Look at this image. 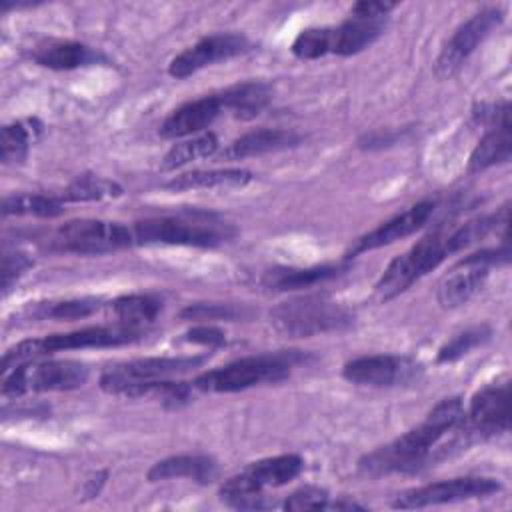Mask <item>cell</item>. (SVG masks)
I'll use <instances>...</instances> for the list:
<instances>
[{"mask_svg":"<svg viewBox=\"0 0 512 512\" xmlns=\"http://www.w3.org/2000/svg\"><path fill=\"white\" fill-rule=\"evenodd\" d=\"M396 8L392 2H356L350 16L332 28V54L352 56L372 46L386 28L388 14Z\"/></svg>","mask_w":512,"mask_h":512,"instance_id":"12","label":"cell"},{"mask_svg":"<svg viewBox=\"0 0 512 512\" xmlns=\"http://www.w3.org/2000/svg\"><path fill=\"white\" fill-rule=\"evenodd\" d=\"M328 492L324 488H318V486H304V488H298L294 490L286 502H284V508L286 510H294V512H300V510H324L328 508Z\"/></svg>","mask_w":512,"mask_h":512,"instance_id":"37","label":"cell"},{"mask_svg":"<svg viewBox=\"0 0 512 512\" xmlns=\"http://www.w3.org/2000/svg\"><path fill=\"white\" fill-rule=\"evenodd\" d=\"M208 356H158V358H136L106 368L100 376V388L108 394H118L138 382L166 380L188 374L200 368Z\"/></svg>","mask_w":512,"mask_h":512,"instance_id":"9","label":"cell"},{"mask_svg":"<svg viewBox=\"0 0 512 512\" xmlns=\"http://www.w3.org/2000/svg\"><path fill=\"white\" fill-rule=\"evenodd\" d=\"M346 270H348L346 260L338 264H322V266H310V268H272L264 274L262 284L268 290L288 292V290L312 288L316 284L334 280Z\"/></svg>","mask_w":512,"mask_h":512,"instance_id":"22","label":"cell"},{"mask_svg":"<svg viewBox=\"0 0 512 512\" xmlns=\"http://www.w3.org/2000/svg\"><path fill=\"white\" fill-rule=\"evenodd\" d=\"M88 366L76 360L26 362L2 374V396H24L30 392H66L84 386Z\"/></svg>","mask_w":512,"mask_h":512,"instance_id":"8","label":"cell"},{"mask_svg":"<svg viewBox=\"0 0 512 512\" xmlns=\"http://www.w3.org/2000/svg\"><path fill=\"white\" fill-rule=\"evenodd\" d=\"M512 154V128H510V116H504L496 124L488 128V132L480 138V142L474 146L468 170L470 172H484L496 164L508 162Z\"/></svg>","mask_w":512,"mask_h":512,"instance_id":"24","label":"cell"},{"mask_svg":"<svg viewBox=\"0 0 512 512\" xmlns=\"http://www.w3.org/2000/svg\"><path fill=\"white\" fill-rule=\"evenodd\" d=\"M462 422V398H444L426 414L418 426L364 454L358 460V470L372 478L386 474H416L432 462L444 458L438 444L446 434L458 430Z\"/></svg>","mask_w":512,"mask_h":512,"instance_id":"1","label":"cell"},{"mask_svg":"<svg viewBox=\"0 0 512 512\" xmlns=\"http://www.w3.org/2000/svg\"><path fill=\"white\" fill-rule=\"evenodd\" d=\"M252 48L250 40L244 34H210L200 38L196 44L188 46L180 54H176L168 64V74L172 78H188L194 72L212 66L220 60H230L240 56Z\"/></svg>","mask_w":512,"mask_h":512,"instance_id":"16","label":"cell"},{"mask_svg":"<svg viewBox=\"0 0 512 512\" xmlns=\"http://www.w3.org/2000/svg\"><path fill=\"white\" fill-rule=\"evenodd\" d=\"M300 60H316L332 52V28H304L290 46Z\"/></svg>","mask_w":512,"mask_h":512,"instance_id":"35","label":"cell"},{"mask_svg":"<svg viewBox=\"0 0 512 512\" xmlns=\"http://www.w3.org/2000/svg\"><path fill=\"white\" fill-rule=\"evenodd\" d=\"M142 338H146V328L114 322L108 326H86V328L72 330V332L22 340L16 346L6 350L4 358H2L0 372L6 374L8 370H12L20 364L34 362V360H40V358L56 354V352L86 350V348H116V346L140 342Z\"/></svg>","mask_w":512,"mask_h":512,"instance_id":"2","label":"cell"},{"mask_svg":"<svg viewBox=\"0 0 512 512\" xmlns=\"http://www.w3.org/2000/svg\"><path fill=\"white\" fill-rule=\"evenodd\" d=\"M302 142V136L294 130L282 128H258L242 134L232 140L222 152V160H244L250 156H262L270 152H280L286 148H294Z\"/></svg>","mask_w":512,"mask_h":512,"instance_id":"20","label":"cell"},{"mask_svg":"<svg viewBox=\"0 0 512 512\" xmlns=\"http://www.w3.org/2000/svg\"><path fill=\"white\" fill-rule=\"evenodd\" d=\"M490 276L486 266H454L448 276L438 284V304L442 308H458L474 298Z\"/></svg>","mask_w":512,"mask_h":512,"instance_id":"23","label":"cell"},{"mask_svg":"<svg viewBox=\"0 0 512 512\" xmlns=\"http://www.w3.org/2000/svg\"><path fill=\"white\" fill-rule=\"evenodd\" d=\"M184 340L198 344V346H208V348H218L226 344V334L214 324H196L190 330L184 332Z\"/></svg>","mask_w":512,"mask_h":512,"instance_id":"39","label":"cell"},{"mask_svg":"<svg viewBox=\"0 0 512 512\" xmlns=\"http://www.w3.org/2000/svg\"><path fill=\"white\" fill-rule=\"evenodd\" d=\"M102 298L98 296H82V298H70L60 302H50V306H44L40 316L42 318H56V320H80L92 316L96 310H100Z\"/></svg>","mask_w":512,"mask_h":512,"instance_id":"36","label":"cell"},{"mask_svg":"<svg viewBox=\"0 0 512 512\" xmlns=\"http://www.w3.org/2000/svg\"><path fill=\"white\" fill-rule=\"evenodd\" d=\"M422 372V366L408 356L394 354H370L348 360L342 368V376L358 386L388 388L406 384Z\"/></svg>","mask_w":512,"mask_h":512,"instance_id":"15","label":"cell"},{"mask_svg":"<svg viewBox=\"0 0 512 512\" xmlns=\"http://www.w3.org/2000/svg\"><path fill=\"white\" fill-rule=\"evenodd\" d=\"M220 100L238 120H252L270 104L272 88L262 80H246L222 90Z\"/></svg>","mask_w":512,"mask_h":512,"instance_id":"26","label":"cell"},{"mask_svg":"<svg viewBox=\"0 0 512 512\" xmlns=\"http://www.w3.org/2000/svg\"><path fill=\"white\" fill-rule=\"evenodd\" d=\"M220 142L218 136L214 132H202L196 136H190L178 144H174L162 158V170L170 172V170H178L194 160H202V158H210L218 152Z\"/></svg>","mask_w":512,"mask_h":512,"instance_id":"29","label":"cell"},{"mask_svg":"<svg viewBox=\"0 0 512 512\" xmlns=\"http://www.w3.org/2000/svg\"><path fill=\"white\" fill-rule=\"evenodd\" d=\"M110 310L116 316V322L142 326L154 322L162 310V300L154 294H126L110 302Z\"/></svg>","mask_w":512,"mask_h":512,"instance_id":"28","label":"cell"},{"mask_svg":"<svg viewBox=\"0 0 512 512\" xmlns=\"http://www.w3.org/2000/svg\"><path fill=\"white\" fill-rule=\"evenodd\" d=\"M434 208H436L434 200H422V202H416L414 206L406 208L404 212L388 218L386 222H382L374 230H370L364 236H360L354 242V246L344 254V260H350V258L358 256V254H364V252L388 246L392 242H398V240L414 234L416 230H420L428 222V218L432 216Z\"/></svg>","mask_w":512,"mask_h":512,"instance_id":"17","label":"cell"},{"mask_svg":"<svg viewBox=\"0 0 512 512\" xmlns=\"http://www.w3.org/2000/svg\"><path fill=\"white\" fill-rule=\"evenodd\" d=\"M464 436L470 442L472 438H490L504 434L510 428V384L508 380L492 382L478 390L468 410H464Z\"/></svg>","mask_w":512,"mask_h":512,"instance_id":"13","label":"cell"},{"mask_svg":"<svg viewBox=\"0 0 512 512\" xmlns=\"http://www.w3.org/2000/svg\"><path fill=\"white\" fill-rule=\"evenodd\" d=\"M502 490V484L496 478L490 476H462V478H450L440 482H430L418 488L404 490L396 496L394 508L402 510H414V508H426V506H438V504H450L460 500H472V498H486Z\"/></svg>","mask_w":512,"mask_h":512,"instance_id":"11","label":"cell"},{"mask_svg":"<svg viewBox=\"0 0 512 512\" xmlns=\"http://www.w3.org/2000/svg\"><path fill=\"white\" fill-rule=\"evenodd\" d=\"M34 262L24 252H8L2 258V290L8 294L10 286L28 270Z\"/></svg>","mask_w":512,"mask_h":512,"instance_id":"38","label":"cell"},{"mask_svg":"<svg viewBox=\"0 0 512 512\" xmlns=\"http://www.w3.org/2000/svg\"><path fill=\"white\" fill-rule=\"evenodd\" d=\"M252 310L244 304H228V302H196L188 304L180 310L182 320L210 322V320H244L250 318Z\"/></svg>","mask_w":512,"mask_h":512,"instance_id":"33","label":"cell"},{"mask_svg":"<svg viewBox=\"0 0 512 512\" xmlns=\"http://www.w3.org/2000/svg\"><path fill=\"white\" fill-rule=\"evenodd\" d=\"M224 110L220 94H208L190 102H184L176 110H172L166 120L160 124V136L168 140L188 138L194 134H202Z\"/></svg>","mask_w":512,"mask_h":512,"instance_id":"18","label":"cell"},{"mask_svg":"<svg viewBox=\"0 0 512 512\" xmlns=\"http://www.w3.org/2000/svg\"><path fill=\"white\" fill-rule=\"evenodd\" d=\"M32 60L50 70H76L96 64H110V60L96 48L76 40H44L32 50Z\"/></svg>","mask_w":512,"mask_h":512,"instance_id":"19","label":"cell"},{"mask_svg":"<svg viewBox=\"0 0 512 512\" xmlns=\"http://www.w3.org/2000/svg\"><path fill=\"white\" fill-rule=\"evenodd\" d=\"M270 322L282 334L306 338L350 326L354 322V312L326 294H310L286 300L272 308Z\"/></svg>","mask_w":512,"mask_h":512,"instance_id":"4","label":"cell"},{"mask_svg":"<svg viewBox=\"0 0 512 512\" xmlns=\"http://www.w3.org/2000/svg\"><path fill=\"white\" fill-rule=\"evenodd\" d=\"M308 352L280 350L258 356L238 358L226 366L202 372L192 386L200 392H240L258 384H274L292 374L296 366L306 364Z\"/></svg>","mask_w":512,"mask_h":512,"instance_id":"3","label":"cell"},{"mask_svg":"<svg viewBox=\"0 0 512 512\" xmlns=\"http://www.w3.org/2000/svg\"><path fill=\"white\" fill-rule=\"evenodd\" d=\"M446 234L448 232L444 228H436L420 238L408 252L396 256L374 286L378 300L388 302L400 296L422 276L438 268L450 256Z\"/></svg>","mask_w":512,"mask_h":512,"instance_id":"6","label":"cell"},{"mask_svg":"<svg viewBox=\"0 0 512 512\" xmlns=\"http://www.w3.org/2000/svg\"><path fill=\"white\" fill-rule=\"evenodd\" d=\"M254 180V174L244 168H216V170H192L170 178L164 188L172 192L208 190V188H236Z\"/></svg>","mask_w":512,"mask_h":512,"instance_id":"25","label":"cell"},{"mask_svg":"<svg viewBox=\"0 0 512 512\" xmlns=\"http://www.w3.org/2000/svg\"><path fill=\"white\" fill-rule=\"evenodd\" d=\"M134 246H194L212 248L226 242L234 230L210 220H190L176 216H158L134 222L130 226Z\"/></svg>","mask_w":512,"mask_h":512,"instance_id":"7","label":"cell"},{"mask_svg":"<svg viewBox=\"0 0 512 512\" xmlns=\"http://www.w3.org/2000/svg\"><path fill=\"white\" fill-rule=\"evenodd\" d=\"M56 244L60 250L76 254H104L134 246L130 226L106 220L80 218L58 228Z\"/></svg>","mask_w":512,"mask_h":512,"instance_id":"10","label":"cell"},{"mask_svg":"<svg viewBox=\"0 0 512 512\" xmlns=\"http://www.w3.org/2000/svg\"><path fill=\"white\" fill-rule=\"evenodd\" d=\"M304 460L298 454H280L256 460L220 486V498L234 508H264L262 490L278 488L300 476Z\"/></svg>","mask_w":512,"mask_h":512,"instance_id":"5","label":"cell"},{"mask_svg":"<svg viewBox=\"0 0 512 512\" xmlns=\"http://www.w3.org/2000/svg\"><path fill=\"white\" fill-rule=\"evenodd\" d=\"M490 336H492V330H490L488 324H480V326L466 328L464 332L456 334L450 342H446V344L438 350L436 362H438V364L456 362V360H460L462 356L470 354L476 346H482L486 340H490Z\"/></svg>","mask_w":512,"mask_h":512,"instance_id":"34","label":"cell"},{"mask_svg":"<svg viewBox=\"0 0 512 512\" xmlns=\"http://www.w3.org/2000/svg\"><path fill=\"white\" fill-rule=\"evenodd\" d=\"M2 214L56 218L64 214V200L48 194H10L2 200Z\"/></svg>","mask_w":512,"mask_h":512,"instance_id":"31","label":"cell"},{"mask_svg":"<svg viewBox=\"0 0 512 512\" xmlns=\"http://www.w3.org/2000/svg\"><path fill=\"white\" fill-rule=\"evenodd\" d=\"M500 224H508V206H502L498 212L472 218V220L460 224L458 228H454L452 232H448L446 234L448 252L456 254V252L480 242L490 232H494Z\"/></svg>","mask_w":512,"mask_h":512,"instance_id":"27","label":"cell"},{"mask_svg":"<svg viewBox=\"0 0 512 512\" xmlns=\"http://www.w3.org/2000/svg\"><path fill=\"white\" fill-rule=\"evenodd\" d=\"M502 18V10L490 6L460 24L436 58V74L440 78H452L472 56L478 44H482L490 36V32L500 26Z\"/></svg>","mask_w":512,"mask_h":512,"instance_id":"14","label":"cell"},{"mask_svg":"<svg viewBox=\"0 0 512 512\" xmlns=\"http://www.w3.org/2000/svg\"><path fill=\"white\" fill-rule=\"evenodd\" d=\"M146 478L148 482L188 478L198 484H210L218 478V464L212 456L206 454H178L152 464V468L146 472Z\"/></svg>","mask_w":512,"mask_h":512,"instance_id":"21","label":"cell"},{"mask_svg":"<svg viewBox=\"0 0 512 512\" xmlns=\"http://www.w3.org/2000/svg\"><path fill=\"white\" fill-rule=\"evenodd\" d=\"M40 124L36 120H18L2 126L0 132V158L4 164H22L28 156Z\"/></svg>","mask_w":512,"mask_h":512,"instance_id":"30","label":"cell"},{"mask_svg":"<svg viewBox=\"0 0 512 512\" xmlns=\"http://www.w3.org/2000/svg\"><path fill=\"white\" fill-rule=\"evenodd\" d=\"M122 188L106 178L100 176H78L60 196L64 202H94V200H108L118 198Z\"/></svg>","mask_w":512,"mask_h":512,"instance_id":"32","label":"cell"}]
</instances>
